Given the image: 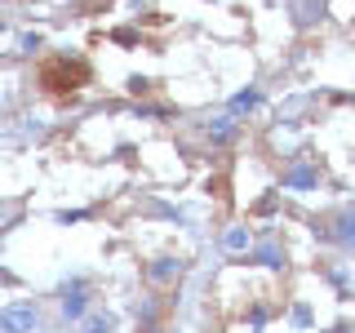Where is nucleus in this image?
<instances>
[{"instance_id": "obj_1", "label": "nucleus", "mask_w": 355, "mask_h": 333, "mask_svg": "<svg viewBox=\"0 0 355 333\" xmlns=\"http://www.w3.org/2000/svg\"><path fill=\"white\" fill-rule=\"evenodd\" d=\"M0 333H36V307L31 302L0 307Z\"/></svg>"}, {"instance_id": "obj_2", "label": "nucleus", "mask_w": 355, "mask_h": 333, "mask_svg": "<svg viewBox=\"0 0 355 333\" xmlns=\"http://www.w3.org/2000/svg\"><path fill=\"white\" fill-rule=\"evenodd\" d=\"M236 133H240V120H236V116L227 111V116H218L214 125H209V142H218V147H227V142H236Z\"/></svg>"}, {"instance_id": "obj_3", "label": "nucleus", "mask_w": 355, "mask_h": 333, "mask_svg": "<svg viewBox=\"0 0 355 333\" xmlns=\"http://www.w3.org/2000/svg\"><path fill=\"white\" fill-rule=\"evenodd\" d=\"M324 240H338V244H355V214H342L333 227H315Z\"/></svg>"}, {"instance_id": "obj_4", "label": "nucleus", "mask_w": 355, "mask_h": 333, "mask_svg": "<svg viewBox=\"0 0 355 333\" xmlns=\"http://www.w3.org/2000/svg\"><path fill=\"white\" fill-rule=\"evenodd\" d=\"M173 275H182V262H178V258H155L147 266V280L151 284H164V280H173Z\"/></svg>"}, {"instance_id": "obj_5", "label": "nucleus", "mask_w": 355, "mask_h": 333, "mask_svg": "<svg viewBox=\"0 0 355 333\" xmlns=\"http://www.w3.org/2000/svg\"><path fill=\"white\" fill-rule=\"evenodd\" d=\"M315 182H320V178H315V169H306V164H297V169L284 173V187H288V191H311Z\"/></svg>"}, {"instance_id": "obj_6", "label": "nucleus", "mask_w": 355, "mask_h": 333, "mask_svg": "<svg viewBox=\"0 0 355 333\" xmlns=\"http://www.w3.org/2000/svg\"><path fill=\"white\" fill-rule=\"evenodd\" d=\"M62 316L67 320H80L85 316V289H67V293H62Z\"/></svg>"}, {"instance_id": "obj_7", "label": "nucleus", "mask_w": 355, "mask_h": 333, "mask_svg": "<svg viewBox=\"0 0 355 333\" xmlns=\"http://www.w3.org/2000/svg\"><path fill=\"white\" fill-rule=\"evenodd\" d=\"M111 329H116V316H111V311H98V316H89L80 325V333H111Z\"/></svg>"}, {"instance_id": "obj_8", "label": "nucleus", "mask_w": 355, "mask_h": 333, "mask_svg": "<svg viewBox=\"0 0 355 333\" xmlns=\"http://www.w3.org/2000/svg\"><path fill=\"white\" fill-rule=\"evenodd\" d=\"M258 107V89H240L236 98H231V116H244V111Z\"/></svg>"}, {"instance_id": "obj_9", "label": "nucleus", "mask_w": 355, "mask_h": 333, "mask_svg": "<svg viewBox=\"0 0 355 333\" xmlns=\"http://www.w3.org/2000/svg\"><path fill=\"white\" fill-rule=\"evenodd\" d=\"M227 249H236V253L249 249V231H244V227H231V231H227Z\"/></svg>"}]
</instances>
